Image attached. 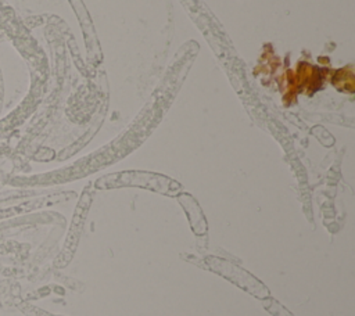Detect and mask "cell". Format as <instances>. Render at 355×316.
Instances as JSON below:
<instances>
[{
	"label": "cell",
	"mask_w": 355,
	"mask_h": 316,
	"mask_svg": "<svg viewBox=\"0 0 355 316\" xmlns=\"http://www.w3.org/2000/svg\"><path fill=\"white\" fill-rule=\"evenodd\" d=\"M98 188H115V187H143L162 194L175 195L180 190V184L175 180L151 172L125 170L112 175H107L97 180Z\"/></svg>",
	"instance_id": "cell-1"
},
{
	"label": "cell",
	"mask_w": 355,
	"mask_h": 316,
	"mask_svg": "<svg viewBox=\"0 0 355 316\" xmlns=\"http://www.w3.org/2000/svg\"><path fill=\"white\" fill-rule=\"evenodd\" d=\"M265 309L272 315V316H294L291 312H288L280 302H277L273 298H268L263 302Z\"/></svg>",
	"instance_id": "cell-6"
},
{
	"label": "cell",
	"mask_w": 355,
	"mask_h": 316,
	"mask_svg": "<svg viewBox=\"0 0 355 316\" xmlns=\"http://www.w3.org/2000/svg\"><path fill=\"white\" fill-rule=\"evenodd\" d=\"M179 201H180V204L183 205V208L186 209V212L189 215L190 225H191L193 230L197 234L204 233L207 230V223L204 220V216H202V212H201L200 207L193 200V197H190L189 194H183V195L179 197Z\"/></svg>",
	"instance_id": "cell-4"
},
{
	"label": "cell",
	"mask_w": 355,
	"mask_h": 316,
	"mask_svg": "<svg viewBox=\"0 0 355 316\" xmlns=\"http://www.w3.org/2000/svg\"><path fill=\"white\" fill-rule=\"evenodd\" d=\"M19 309H21L25 315H28V316H55V315H51V313L44 312V310H42V309H37V308H35V306L26 305V304L21 305Z\"/></svg>",
	"instance_id": "cell-7"
},
{
	"label": "cell",
	"mask_w": 355,
	"mask_h": 316,
	"mask_svg": "<svg viewBox=\"0 0 355 316\" xmlns=\"http://www.w3.org/2000/svg\"><path fill=\"white\" fill-rule=\"evenodd\" d=\"M205 262L211 270H214L215 273L230 280L233 284L245 290L251 295L258 297V298H266L269 295L268 288L258 279H255L252 274H250L243 267H240L229 261L219 259L215 256L207 258Z\"/></svg>",
	"instance_id": "cell-2"
},
{
	"label": "cell",
	"mask_w": 355,
	"mask_h": 316,
	"mask_svg": "<svg viewBox=\"0 0 355 316\" xmlns=\"http://www.w3.org/2000/svg\"><path fill=\"white\" fill-rule=\"evenodd\" d=\"M331 83L340 90L352 91L354 90V73L351 71V67L337 69L331 76Z\"/></svg>",
	"instance_id": "cell-5"
},
{
	"label": "cell",
	"mask_w": 355,
	"mask_h": 316,
	"mask_svg": "<svg viewBox=\"0 0 355 316\" xmlns=\"http://www.w3.org/2000/svg\"><path fill=\"white\" fill-rule=\"evenodd\" d=\"M89 202H90V200H87L85 202V197L80 201V204H79V207H78V209L75 212L73 220L71 223V229L68 231V237H67L64 249L60 254V256L57 258V262H55L57 266H64V265H67L71 261V258H72V255L75 252V248L78 245V240H79V236H80V230H82V226H83V220H85V215L87 212Z\"/></svg>",
	"instance_id": "cell-3"
}]
</instances>
